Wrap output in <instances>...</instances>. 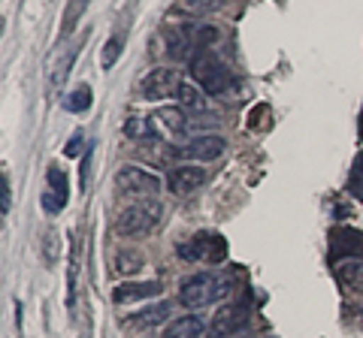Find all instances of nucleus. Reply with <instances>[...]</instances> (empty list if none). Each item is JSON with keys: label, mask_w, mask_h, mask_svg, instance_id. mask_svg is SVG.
<instances>
[{"label": "nucleus", "mask_w": 363, "mask_h": 338, "mask_svg": "<svg viewBox=\"0 0 363 338\" xmlns=\"http://www.w3.org/2000/svg\"><path fill=\"white\" fill-rule=\"evenodd\" d=\"M167 185H169L173 194L185 197V194H191V190H197V187L206 185V169H200L194 163H176V166H169Z\"/></svg>", "instance_id": "obj_8"}, {"label": "nucleus", "mask_w": 363, "mask_h": 338, "mask_svg": "<svg viewBox=\"0 0 363 338\" xmlns=\"http://www.w3.org/2000/svg\"><path fill=\"white\" fill-rule=\"evenodd\" d=\"M191 76H194V82L212 97H218L230 88V70H227V64L209 49H200L194 58H191Z\"/></svg>", "instance_id": "obj_2"}, {"label": "nucleus", "mask_w": 363, "mask_h": 338, "mask_svg": "<svg viewBox=\"0 0 363 338\" xmlns=\"http://www.w3.org/2000/svg\"><path fill=\"white\" fill-rule=\"evenodd\" d=\"M64 106L70 109V112H85V109H91V88H88V85H79L76 91L64 100Z\"/></svg>", "instance_id": "obj_18"}, {"label": "nucleus", "mask_w": 363, "mask_h": 338, "mask_svg": "<svg viewBox=\"0 0 363 338\" xmlns=\"http://www.w3.org/2000/svg\"><path fill=\"white\" fill-rule=\"evenodd\" d=\"M9 199H13V190H9V178L4 173L0 175V211H4V215H9Z\"/></svg>", "instance_id": "obj_23"}, {"label": "nucleus", "mask_w": 363, "mask_h": 338, "mask_svg": "<svg viewBox=\"0 0 363 338\" xmlns=\"http://www.w3.org/2000/svg\"><path fill=\"white\" fill-rule=\"evenodd\" d=\"M161 296V284L157 281H130V284H118L112 290V299L124 305V302H140V299H152Z\"/></svg>", "instance_id": "obj_10"}, {"label": "nucleus", "mask_w": 363, "mask_h": 338, "mask_svg": "<svg viewBox=\"0 0 363 338\" xmlns=\"http://www.w3.org/2000/svg\"><path fill=\"white\" fill-rule=\"evenodd\" d=\"M121 37H112L109 42H106V46H104V66H112V64H116L118 61V54H121Z\"/></svg>", "instance_id": "obj_22"}, {"label": "nucleus", "mask_w": 363, "mask_h": 338, "mask_svg": "<svg viewBox=\"0 0 363 338\" xmlns=\"http://www.w3.org/2000/svg\"><path fill=\"white\" fill-rule=\"evenodd\" d=\"M85 6H88V0H70V6H67V13H64V28H61V37H70V33H73L76 21H79V16L85 13Z\"/></svg>", "instance_id": "obj_17"}, {"label": "nucleus", "mask_w": 363, "mask_h": 338, "mask_svg": "<svg viewBox=\"0 0 363 338\" xmlns=\"http://www.w3.org/2000/svg\"><path fill=\"white\" fill-rule=\"evenodd\" d=\"M176 97H179V106L182 109H191V112H203V109H206V97H203L200 88H194L191 82H182Z\"/></svg>", "instance_id": "obj_15"}, {"label": "nucleus", "mask_w": 363, "mask_h": 338, "mask_svg": "<svg viewBox=\"0 0 363 338\" xmlns=\"http://www.w3.org/2000/svg\"><path fill=\"white\" fill-rule=\"evenodd\" d=\"M76 54H79V46L76 49H70L67 52V58L58 64V70H55V85H61L67 76H70V66H73V61H76Z\"/></svg>", "instance_id": "obj_21"}, {"label": "nucleus", "mask_w": 363, "mask_h": 338, "mask_svg": "<svg viewBox=\"0 0 363 338\" xmlns=\"http://www.w3.org/2000/svg\"><path fill=\"white\" fill-rule=\"evenodd\" d=\"M169 311H173L169 302H157V305H149V308H143L140 314H133V317L128 320V326H136V330H149V326L164 323L169 317Z\"/></svg>", "instance_id": "obj_12"}, {"label": "nucleus", "mask_w": 363, "mask_h": 338, "mask_svg": "<svg viewBox=\"0 0 363 338\" xmlns=\"http://www.w3.org/2000/svg\"><path fill=\"white\" fill-rule=\"evenodd\" d=\"M157 223H161V206L155 199H145V202H133V206L118 211L116 233L124 235V239H145V235L155 233Z\"/></svg>", "instance_id": "obj_1"}, {"label": "nucleus", "mask_w": 363, "mask_h": 338, "mask_svg": "<svg viewBox=\"0 0 363 338\" xmlns=\"http://www.w3.org/2000/svg\"><path fill=\"white\" fill-rule=\"evenodd\" d=\"M179 257H185L191 263H221L224 260V239L221 235L200 233L191 242L179 245Z\"/></svg>", "instance_id": "obj_6"}, {"label": "nucleus", "mask_w": 363, "mask_h": 338, "mask_svg": "<svg viewBox=\"0 0 363 338\" xmlns=\"http://www.w3.org/2000/svg\"><path fill=\"white\" fill-rule=\"evenodd\" d=\"M116 187H118V194H124V197L155 199L157 194H161V178L152 175L149 169L128 163V166H121L116 173Z\"/></svg>", "instance_id": "obj_4"}, {"label": "nucleus", "mask_w": 363, "mask_h": 338, "mask_svg": "<svg viewBox=\"0 0 363 338\" xmlns=\"http://www.w3.org/2000/svg\"><path fill=\"white\" fill-rule=\"evenodd\" d=\"M179 88H182V73L173 70V66H152V70L140 78V94L145 100L176 97Z\"/></svg>", "instance_id": "obj_5"}, {"label": "nucleus", "mask_w": 363, "mask_h": 338, "mask_svg": "<svg viewBox=\"0 0 363 338\" xmlns=\"http://www.w3.org/2000/svg\"><path fill=\"white\" fill-rule=\"evenodd\" d=\"M124 136H130V139H149L152 136V127L143 118L133 115V118L124 121Z\"/></svg>", "instance_id": "obj_20"}, {"label": "nucleus", "mask_w": 363, "mask_h": 338, "mask_svg": "<svg viewBox=\"0 0 363 338\" xmlns=\"http://www.w3.org/2000/svg\"><path fill=\"white\" fill-rule=\"evenodd\" d=\"M227 0H188L191 9H200V13H215V9H221Z\"/></svg>", "instance_id": "obj_24"}, {"label": "nucleus", "mask_w": 363, "mask_h": 338, "mask_svg": "<svg viewBox=\"0 0 363 338\" xmlns=\"http://www.w3.org/2000/svg\"><path fill=\"white\" fill-rule=\"evenodd\" d=\"M339 278H342L345 284H351V287H363V263L360 260L342 263L339 266Z\"/></svg>", "instance_id": "obj_19"}, {"label": "nucleus", "mask_w": 363, "mask_h": 338, "mask_svg": "<svg viewBox=\"0 0 363 338\" xmlns=\"http://www.w3.org/2000/svg\"><path fill=\"white\" fill-rule=\"evenodd\" d=\"M152 121H161L169 133H182V130H188V124H191L185 118V109H182V106H164V109H157V115Z\"/></svg>", "instance_id": "obj_14"}, {"label": "nucleus", "mask_w": 363, "mask_h": 338, "mask_svg": "<svg viewBox=\"0 0 363 338\" xmlns=\"http://www.w3.org/2000/svg\"><path fill=\"white\" fill-rule=\"evenodd\" d=\"M224 148H227V142L221 136H215V133H209V136H197V139H191L185 148H173V151H176V157H191V161L209 163V161H218Z\"/></svg>", "instance_id": "obj_9"}, {"label": "nucleus", "mask_w": 363, "mask_h": 338, "mask_svg": "<svg viewBox=\"0 0 363 338\" xmlns=\"http://www.w3.org/2000/svg\"><path fill=\"white\" fill-rule=\"evenodd\" d=\"M206 332V323L203 317H194V314H185V317H176L173 323L164 330V338H200Z\"/></svg>", "instance_id": "obj_11"}, {"label": "nucleus", "mask_w": 363, "mask_h": 338, "mask_svg": "<svg viewBox=\"0 0 363 338\" xmlns=\"http://www.w3.org/2000/svg\"><path fill=\"white\" fill-rule=\"evenodd\" d=\"M248 320H252V314H248L245 302H233V305L221 308V311L212 317L209 335H212V338H230V335H236V332H242L245 326H248Z\"/></svg>", "instance_id": "obj_7"}, {"label": "nucleus", "mask_w": 363, "mask_h": 338, "mask_svg": "<svg viewBox=\"0 0 363 338\" xmlns=\"http://www.w3.org/2000/svg\"><path fill=\"white\" fill-rule=\"evenodd\" d=\"M45 178H49V187H52L49 194L58 199V202H61V209H64V206H67V175L61 173V169H55V166H52Z\"/></svg>", "instance_id": "obj_16"}, {"label": "nucleus", "mask_w": 363, "mask_h": 338, "mask_svg": "<svg viewBox=\"0 0 363 338\" xmlns=\"http://www.w3.org/2000/svg\"><path fill=\"white\" fill-rule=\"evenodd\" d=\"M227 290H230V281L227 278H215L209 272H197V275L182 281L179 299H182V305H188V308H203V305H209V302L221 299Z\"/></svg>", "instance_id": "obj_3"}, {"label": "nucleus", "mask_w": 363, "mask_h": 338, "mask_svg": "<svg viewBox=\"0 0 363 338\" xmlns=\"http://www.w3.org/2000/svg\"><path fill=\"white\" fill-rule=\"evenodd\" d=\"M143 266H145V257L140 251H133V247H124V251L116 254V260H112V272L116 275H136Z\"/></svg>", "instance_id": "obj_13"}]
</instances>
